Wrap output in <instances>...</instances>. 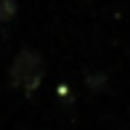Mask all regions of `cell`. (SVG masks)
I'll use <instances>...</instances> for the list:
<instances>
[{"mask_svg": "<svg viewBox=\"0 0 130 130\" xmlns=\"http://www.w3.org/2000/svg\"><path fill=\"white\" fill-rule=\"evenodd\" d=\"M11 88L16 90H24V93H35L40 88V82L45 77V61L37 51L24 48L16 53L13 64H11Z\"/></svg>", "mask_w": 130, "mask_h": 130, "instance_id": "obj_1", "label": "cell"}, {"mask_svg": "<svg viewBox=\"0 0 130 130\" xmlns=\"http://www.w3.org/2000/svg\"><path fill=\"white\" fill-rule=\"evenodd\" d=\"M16 11H19V5H16L13 0H0V24H8V21H13Z\"/></svg>", "mask_w": 130, "mask_h": 130, "instance_id": "obj_2", "label": "cell"}]
</instances>
